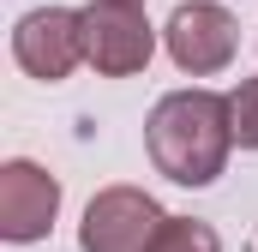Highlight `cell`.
<instances>
[{"mask_svg": "<svg viewBox=\"0 0 258 252\" xmlns=\"http://www.w3.org/2000/svg\"><path fill=\"white\" fill-rule=\"evenodd\" d=\"M144 150H150L156 174H168L174 186L222 180L228 150H234L228 96H216V90H168L144 120Z\"/></svg>", "mask_w": 258, "mask_h": 252, "instance_id": "6da1fadb", "label": "cell"}, {"mask_svg": "<svg viewBox=\"0 0 258 252\" xmlns=\"http://www.w3.org/2000/svg\"><path fill=\"white\" fill-rule=\"evenodd\" d=\"M156 54V24L138 0H90L84 6V66L102 78H132Z\"/></svg>", "mask_w": 258, "mask_h": 252, "instance_id": "7a4b0ae2", "label": "cell"}, {"mask_svg": "<svg viewBox=\"0 0 258 252\" xmlns=\"http://www.w3.org/2000/svg\"><path fill=\"white\" fill-rule=\"evenodd\" d=\"M162 48L186 78H210V72H222L234 60L240 24H234V12L222 0H180L168 12V24H162Z\"/></svg>", "mask_w": 258, "mask_h": 252, "instance_id": "3957f363", "label": "cell"}, {"mask_svg": "<svg viewBox=\"0 0 258 252\" xmlns=\"http://www.w3.org/2000/svg\"><path fill=\"white\" fill-rule=\"evenodd\" d=\"M12 60L36 84H60L84 66V6H36L12 24Z\"/></svg>", "mask_w": 258, "mask_h": 252, "instance_id": "277c9868", "label": "cell"}, {"mask_svg": "<svg viewBox=\"0 0 258 252\" xmlns=\"http://www.w3.org/2000/svg\"><path fill=\"white\" fill-rule=\"evenodd\" d=\"M162 216H168V210H162L144 186H102L84 204L78 252H150Z\"/></svg>", "mask_w": 258, "mask_h": 252, "instance_id": "5b68a950", "label": "cell"}, {"mask_svg": "<svg viewBox=\"0 0 258 252\" xmlns=\"http://www.w3.org/2000/svg\"><path fill=\"white\" fill-rule=\"evenodd\" d=\"M54 216H60V180L42 162H30V156L0 162V240L30 246L54 228Z\"/></svg>", "mask_w": 258, "mask_h": 252, "instance_id": "8992f818", "label": "cell"}, {"mask_svg": "<svg viewBox=\"0 0 258 252\" xmlns=\"http://www.w3.org/2000/svg\"><path fill=\"white\" fill-rule=\"evenodd\" d=\"M150 252H222V240H216V228L198 222V216H162Z\"/></svg>", "mask_w": 258, "mask_h": 252, "instance_id": "52a82bcc", "label": "cell"}, {"mask_svg": "<svg viewBox=\"0 0 258 252\" xmlns=\"http://www.w3.org/2000/svg\"><path fill=\"white\" fill-rule=\"evenodd\" d=\"M228 114H234V144L240 150H258V72L228 90Z\"/></svg>", "mask_w": 258, "mask_h": 252, "instance_id": "ba28073f", "label": "cell"}, {"mask_svg": "<svg viewBox=\"0 0 258 252\" xmlns=\"http://www.w3.org/2000/svg\"><path fill=\"white\" fill-rule=\"evenodd\" d=\"M138 6H144V0H138Z\"/></svg>", "mask_w": 258, "mask_h": 252, "instance_id": "9c48e42d", "label": "cell"}]
</instances>
